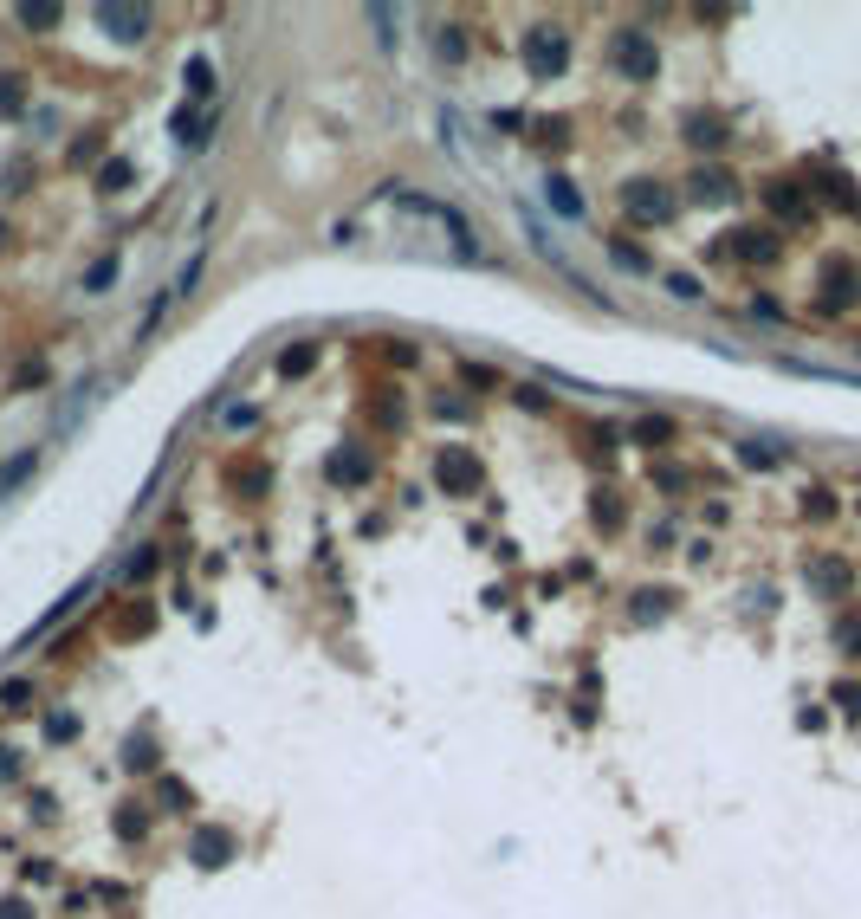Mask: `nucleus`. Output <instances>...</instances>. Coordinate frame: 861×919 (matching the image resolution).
Wrapping results in <instances>:
<instances>
[{
    "label": "nucleus",
    "mask_w": 861,
    "mask_h": 919,
    "mask_svg": "<svg viewBox=\"0 0 861 919\" xmlns=\"http://www.w3.org/2000/svg\"><path fill=\"white\" fill-rule=\"evenodd\" d=\"M609 253H615V259H622V266H628V272H648V259H641V253H635V246H615V240H609Z\"/></svg>",
    "instance_id": "nucleus-22"
},
{
    "label": "nucleus",
    "mask_w": 861,
    "mask_h": 919,
    "mask_svg": "<svg viewBox=\"0 0 861 919\" xmlns=\"http://www.w3.org/2000/svg\"><path fill=\"white\" fill-rule=\"evenodd\" d=\"M836 641H842V648H849V654H861V615H849V622L836 628Z\"/></svg>",
    "instance_id": "nucleus-17"
},
{
    "label": "nucleus",
    "mask_w": 861,
    "mask_h": 919,
    "mask_svg": "<svg viewBox=\"0 0 861 919\" xmlns=\"http://www.w3.org/2000/svg\"><path fill=\"white\" fill-rule=\"evenodd\" d=\"M188 91H195V98H208V91H214V65L208 59H188Z\"/></svg>",
    "instance_id": "nucleus-13"
},
{
    "label": "nucleus",
    "mask_w": 861,
    "mask_h": 919,
    "mask_svg": "<svg viewBox=\"0 0 861 919\" xmlns=\"http://www.w3.org/2000/svg\"><path fill=\"white\" fill-rule=\"evenodd\" d=\"M635 602H641V609H635L641 622H654V615H661V609H667V602H674V596H661V589H648V596H635Z\"/></svg>",
    "instance_id": "nucleus-16"
},
{
    "label": "nucleus",
    "mask_w": 861,
    "mask_h": 919,
    "mask_svg": "<svg viewBox=\"0 0 861 919\" xmlns=\"http://www.w3.org/2000/svg\"><path fill=\"white\" fill-rule=\"evenodd\" d=\"M732 253L745 259V266H771V259H777V233L745 227V233H732Z\"/></svg>",
    "instance_id": "nucleus-6"
},
{
    "label": "nucleus",
    "mask_w": 861,
    "mask_h": 919,
    "mask_svg": "<svg viewBox=\"0 0 861 919\" xmlns=\"http://www.w3.org/2000/svg\"><path fill=\"white\" fill-rule=\"evenodd\" d=\"M525 65H531V78H564L570 39L557 33V26H531V33H525Z\"/></svg>",
    "instance_id": "nucleus-2"
},
{
    "label": "nucleus",
    "mask_w": 861,
    "mask_h": 919,
    "mask_svg": "<svg viewBox=\"0 0 861 919\" xmlns=\"http://www.w3.org/2000/svg\"><path fill=\"white\" fill-rule=\"evenodd\" d=\"M609 59H615V72H622L628 85H648V78L661 72V46H654L641 26H615V33H609Z\"/></svg>",
    "instance_id": "nucleus-1"
},
{
    "label": "nucleus",
    "mask_w": 861,
    "mask_h": 919,
    "mask_svg": "<svg viewBox=\"0 0 861 919\" xmlns=\"http://www.w3.org/2000/svg\"><path fill=\"white\" fill-rule=\"evenodd\" d=\"M227 848H234V842H227V835L214 829V835H201V842H195V861H201V868H221V855H227Z\"/></svg>",
    "instance_id": "nucleus-12"
},
{
    "label": "nucleus",
    "mask_w": 861,
    "mask_h": 919,
    "mask_svg": "<svg viewBox=\"0 0 861 919\" xmlns=\"http://www.w3.org/2000/svg\"><path fill=\"white\" fill-rule=\"evenodd\" d=\"M745 466H777V447H764V441H745Z\"/></svg>",
    "instance_id": "nucleus-18"
},
{
    "label": "nucleus",
    "mask_w": 861,
    "mask_h": 919,
    "mask_svg": "<svg viewBox=\"0 0 861 919\" xmlns=\"http://www.w3.org/2000/svg\"><path fill=\"white\" fill-rule=\"evenodd\" d=\"M0 111H20V78H0Z\"/></svg>",
    "instance_id": "nucleus-23"
},
{
    "label": "nucleus",
    "mask_w": 861,
    "mask_h": 919,
    "mask_svg": "<svg viewBox=\"0 0 861 919\" xmlns=\"http://www.w3.org/2000/svg\"><path fill=\"white\" fill-rule=\"evenodd\" d=\"M764 201H771L784 221H803V214H810V195H803L797 182H771V188H764Z\"/></svg>",
    "instance_id": "nucleus-7"
},
{
    "label": "nucleus",
    "mask_w": 861,
    "mask_h": 919,
    "mask_svg": "<svg viewBox=\"0 0 861 919\" xmlns=\"http://www.w3.org/2000/svg\"><path fill=\"white\" fill-rule=\"evenodd\" d=\"M810 583H816V589H849V570H842V564H816Z\"/></svg>",
    "instance_id": "nucleus-14"
},
{
    "label": "nucleus",
    "mask_w": 861,
    "mask_h": 919,
    "mask_svg": "<svg viewBox=\"0 0 861 919\" xmlns=\"http://www.w3.org/2000/svg\"><path fill=\"white\" fill-rule=\"evenodd\" d=\"M667 292H674L680 305H693V298H700V279H693V272H667Z\"/></svg>",
    "instance_id": "nucleus-15"
},
{
    "label": "nucleus",
    "mask_w": 861,
    "mask_h": 919,
    "mask_svg": "<svg viewBox=\"0 0 861 919\" xmlns=\"http://www.w3.org/2000/svg\"><path fill=\"white\" fill-rule=\"evenodd\" d=\"M441 479H447V486H473V479H480V466H473L467 454H447L441 460Z\"/></svg>",
    "instance_id": "nucleus-11"
},
{
    "label": "nucleus",
    "mask_w": 861,
    "mask_h": 919,
    "mask_svg": "<svg viewBox=\"0 0 861 919\" xmlns=\"http://www.w3.org/2000/svg\"><path fill=\"white\" fill-rule=\"evenodd\" d=\"M544 188H551V208L564 214V221H583V195H577V188L564 182V175H551V182H544Z\"/></svg>",
    "instance_id": "nucleus-8"
},
{
    "label": "nucleus",
    "mask_w": 861,
    "mask_h": 919,
    "mask_svg": "<svg viewBox=\"0 0 861 919\" xmlns=\"http://www.w3.org/2000/svg\"><path fill=\"white\" fill-rule=\"evenodd\" d=\"M111 279H117V259H104V266L85 272V292H98V285H111Z\"/></svg>",
    "instance_id": "nucleus-19"
},
{
    "label": "nucleus",
    "mask_w": 861,
    "mask_h": 919,
    "mask_svg": "<svg viewBox=\"0 0 861 919\" xmlns=\"http://www.w3.org/2000/svg\"><path fill=\"white\" fill-rule=\"evenodd\" d=\"M331 473H337V479H363L369 466H363V460H350V454H337V460H331Z\"/></svg>",
    "instance_id": "nucleus-21"
},
{
    "label": "nucleus",
    "mask_w": 861,
    "mask_h": 919,
    "mask_svg": "<svg viewBox=\"0 0 861 919\" xmlns=\"http://www.w3.org/2000/svg\"><path fill=\"white\" fill-rule=\"evenodd\" d=\"M91 20H98L111 39H123V46H130V39H143L149 26H156V13H149V7H91Z\"/></svg>",
    "instance_id": "nucleus-4"
},
{
    "label": "nucleus",
    "mask_w": 861,
    "mask_h": 919,
    "mask_svg": "<svg viewBox=\"0 0 861 919\" xmlns=\"http://www.w3.org/2000/svg\"><path fill=\"white\" fill-rule=\"evenodd\" d=\"M279 369H285V376H298V369H311V344H305V350H285V363H279Z\"/></svg>",
    "instance_id": "nucleus-24"
},
{
    "label": "nucleus",
    "mask_w": 861,
    "mask_h": 919,
    "mask_svg": "<svg viewBox=\"0 0 861 919\" xmlns=\"http://www.w3.org/2000/svg\"><path fill=\"white\" fill-rule=\"evenodd\" d=\"M836 699H842L849 712H861V687H855V680H849V687H836Z\"/></svg>",
    "instance_id": "nucleus-25"
},
{
    "label": "nucleus",
    "mask_w": 861,
    "mask_h": 919,
    "mask_svg": "<svg viewBox=\"0 0 861 919\" xmlns=\"http://www.w3.org/2000/svg\"><path fill=\"white\" fill-rule=\"evenodd\" d=\"M861 298V279H855V266H842V259H829V272H823V292H816V305L823 311H849Z\"/></svg>",
    "instance_id": "nucleus-5"
},
{
    "label": "nucleus",
    "mask_w": 861,
    "mask_h": 919,
    "mask_svg": "<svg viewBox=\"0 0 861 919\" xmlns=\"http://www.w3.org/2000/svg\"><path fill=\"white\" fill-rule=\"evenodd\" d=\"M687 130H693V136H687L693 149H713V143H726V123H719V117H706V111H700V117H687Z\"/></svg>",
    "instance_id": "nucleus-9"
},
{
    "label": "nucleus",
    "mask_w": 861,
    "mask_h": 919,
    "mask_svg": "<svg viewBox=\"0 0 861 919\" xmlns=\"http://www.w3.org/2000/svg\"><path fill=\"white\" fill-rule=\"evenodd\" d=\"M693 195H700V201H726L732 195V175L726 169H700V175H693Z\"/></svg>",
    "instance_id": "nucleus-10"
},
{
    "label": "nucleus",
    "mask_w": 861,
    "mask_h": 919,
    "mask_svg": "<svg viewBox=\"0 0 861 919\" xmlns=\"http://www.w3.org/2000/svg\"><path fill=\"white\" fill-rule=\"evenodd\" d=\"M0 919H26V907H0Z\"/></svg>",
    "instance_id": "nucleus-26"
},
{
    "label": "nucleus",
    "mask_w": 861,
    "mask_h": 919,
    "mask_svg": "<svg viewBox=\"0 0 861 919\" xmlns=\"http://www.w3.org/2000/svg\"><path fill=\"white\" fill-rule=\"evenodd\" d=\"M622 214L641 221V227H667L674 221V195H667L661 182H628L622 188Z\"/></svg>",
    "instance_id": "nucleus-3"
},
{
    "label": "nucleus",
    "mask_w": 861,
    "mask_h": 919,
    "mask_svg": "<svg viewBox=\"0 0 861 919\" xmlns=\"http://www.w3.org/2000/svg\"><path fill=\"white\" fill-rule=\"evenodd\" d=\"M26 26H59V7H20Z\"/></svg>",
    "instance_id": "nucleus-20"
}]
</instances>
